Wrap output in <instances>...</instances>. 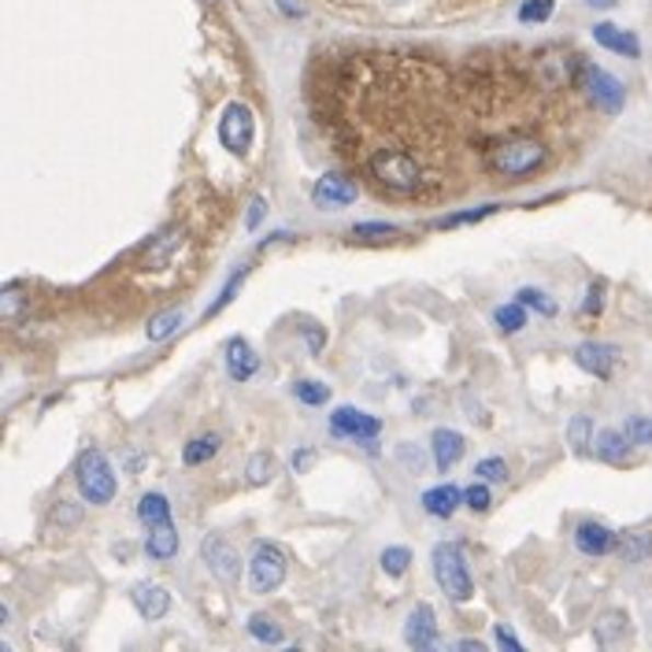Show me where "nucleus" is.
Listing matches in <instances>:
<instances>
[{
	"mask_svg": "<svg viewBox=\"0 0 652 652\" xmlns=\"http://www.w3.org/2000/svg\"><path fill=\"white\" fill-rule=\"evenodd\" d=\"M216 453H219V437L216 434L193 437L186 449H182V464H186V467H201V464H208Z\"/></svg>",
	"mask_w": 652,
	"mask_h": 652,
	"instance_id": "nucleus-23",
	"label": "nucleus"
},
{
	"mask_svg": "<svg viewBox=\"0 0 652 652\" xmlns=\"http://www.w3.org/2000/svg\"><path fill=\"white\" fill-rule=\"evenodd\" d=\"M593 42H597L600 48H608V53H616V56H627V60H638L641 56V42L630 31H622V26L616 23H597L593 26Z\"/></svg>",
	"mask_w": 652,
	"mask_h": 652,
	"instance_id": "nucleus-13",
	"label": "nucleus"
},
{
	"mask_svg": "<svg viewBox=\"0 0 652 652\" xmlns=\"http://www.w3.org/2000/svg\"><path fill=\"white\" fill-rule=\"evenodd\" d=\"M501 204H485V208H474V211H456V216H449V219H437V227H464V222H479V219H485V216H493Z\"/></svg>",
	"mask_w": 652,
	"mask_h": 652,
	"instance_id": "nucleus-38",
	"label": "nucleus"
},
{
	"mask_svg": "<svg viewBox=\"0 0 652 652\" xmlns=\"http://www.w3.org/2000/svg\"><path fill=\"white\" fill-rule=\"evenodd\" d=\"M311 460H316V453H311V449L297 453V456H294V471H297V474H305L308 467H311Z\"/></svg>",
	"mask_w": 652,
	"mask_h": 652,
	"instance_id": "nucleus-49",
	"label": "nucleus"
},
{
	"mask_svg": "<svg viewBox=\"0 0 652 652\" xmlns=\"http://www.w3.org/2000/svg\"><path fill=\"white\" fill-rule=\"evenodd\" d=\"M404 641L412 649H434L437 645V619H434V608L431 605H420L408 616V627H404Z\"/></svg>",
	"mask_w": 652,
	"mask_h": 652,
	"instance_id": "nucleus-14",
	"label": "nucleus"
},
{
	"mask_svg": "<svg viewBox=\"0 0 652 652\" xmlns=\"http://www.w3.org/2000/svg\"><path fill=\"white\" fill-rule=\"evenodd\" d=\"M460 504H464V490H456V485H434V490L423 493V508L434 519H449Z\"/></svg>",
	"mask_w": 652,
	"mask_h": 652,
	"instance_id": "nucleus-19",
	"label": "nucleus"
},
{
	"mask_svg": "<svg viewBox=\"0 0 652 652\" xmlns=\"http://www.w3.org/2000/svg\"><path fill=\"white\" fill-rule=\"evenodd\" d=\"M356 182L345 179V174H323L311 186V201H316V208H345V204L356 201Z\"/></svg>",
	"mask_w": 652,
	"mask_h": 652,
	"instance_id": "nucleus-11",
	"label": "nucleus"
},
{
	"mask_svg": "<svg viewBox=\"0 0 652 652\" xmlns=\"http://www.w3.org/2000/svg\"><path fill=\"white\" fill-rule=\"evenodd\" d=\"M431 449H434V464L442 467V471H449V467L460 464L467 442H464V434H456V431H449V426H442V431H434V437H431Z\"/></svg>",
	"mask_w": 652,
	"mask_h": 652,
	"instance_id": "nucleus-18",
	"label": "nucleus"
},
{
	"mask_svg": "<svg viewBox=\"0 0 652 652\" xmlns=\"http://www.w3.org/2000/svg\"><path fill=\"white\" fill-rule=\"evenodd\" d=\"M519 305L534 308L538 316H557V300H549V294H541V289H519Z\"/></svg>",
	"mask_w": 652,
	"mask_h": 652,
	"instance_id": "nucleus-33",
	"label": "nucleus"
},
{
	"mask_svg": "<svg viewBox=\"0 0 652 652\" xmlns=\"http://www.w3.org/2000/svg\"><path fill=\"white\" fill-rule=\"evenodd\" d=\"M305 342H308L311 353H323V342H327V338H323V330H319V327H305Z\"/></svg>",
	"mask_w": 652,
	"mask_h": 652,
	"instance_id": "nucleus-48",
	"label": "nucleus"
},
{
	"mask_svg": "<svg viewBox=\"0 0 652 652\" xmlns=\"http://www.w3.org/2000/svg\"><path fill=\"white\" fill-rule=\"evenodd\" d=\"M605 308V282H590L586 300H582V316H597Z\"/></svg>",
	"mask_w": 652,
	"mask_h": 652,
	"instance_id": "nucleus-41",
	"label": "nucleus"
},
{
	"mask_svg": "<svg viewBox=\"0 0 652 652\" xmlns=\"http://www.w3.org/2000/svg\"><path fill=\"white\" fill-rule=\"evenodd\" d=\"M330 431L338 437H353V442H375V437L382 434V420L359 412V408H338V412L330 415Z\"/></svg>",
	"mask_w": 652,
	"mask_h": 652,
	"instance_id": "nucleus-10",
	"label": "nucleus"
},
{
	"mask_svg": "<svg viewBox=\"0 0 652 652\" xmlns=\"http://www.w3.org/2000/svg\"><path fill=\"white\" fill-rule=\"evenodd\" d=\"M252 138H256V119H252L249 104H230L219 119V141L227 145L230 152H249Z\"/></svg>",
	"mask_w": 652,
	"mask_h": 652,
	"instance_id": "nucleus-8",
	"label": "nucleus"
},
{
	"mask_svg": "<svg viewBox=\"0 0 652 652\" xmlns=\"http://www.w3.org/2000/svg\"><path fill=\"white\" fill-rule=\"evenodd\" d=\"M575 545L586 557H608V552L616 549V534H611L605 523H579Z\"/></svg>",
	"mask_w": 652,
	"mask_h": 652,
	"instance_id": "nucleus-17",
	"label": "nucleus"
},
{
	"mask_svg": "<svg viewBox=\"0 0 652 652\" xmlns=\"http://www.w3.org/2000/svg\"><path fill=\"white\" fill-rule=\"evenodd\" d=\"M568 442L575 453H586L593 445V420L590 415H575V420L568 423Z\"/></svg>",
	"mask_w": 652,
	"mask_h": 652,
	"instance_id": "nucleus-28",
	"label": "nucleus"
},
{
	"mask_svg": "<svg viewBox=\"0 0 652 652\" xmlns=\"http://www.w3.org/2000/svg\"><path fill=\"white\" fill-rule=\"evenodd\" d=\"M464 504H467V508H471V512H485V508H490V504H493L490 490H485V482H482V479L464 493Z\"/></svg>",
	"mask_w": 652,
	"mask_h": 652,
	"instance_id": "nucleus-39",
	"label": "nucleus"
},
{
	"mask_svg": "<svg viewBox=\"0 0 652 652\" xmlns=\"http://www.w3.org/2000/svg\"><path fill=\"white\" fill-rule=\"evenodd\" d=\"M371 174L378 179V186L393 193V197H415V193L423 190L420 160L401 149H378L371 156Z\"/></svg>",
	"mask_w": 652,
	"mask_h": 652,
	"instance_id": "nucleus-1",
	"label": "nucleus"
},
{
	"mask_svg": "<svg viewBox=\"0 0 652 652\" xmlns=\"http://www.w3.org/2000/svg\"><path fill=\"white\" fill-rule=\"evenodd\" d=\"M434 579L437 586L445 590V597L456 600V605H464V600H471V571H467V557H464V545L456 541H445L434 549Z\"/></svg>",
	"mask_w": 652,
	"mask_h": 652,
	"instance_id": "nucleus-3",
	"label": "nucleus"
},
{
	"mask_svg": "<svg viewBox=\"0 0 652 652\" xmlns=\"http://www.w3.org/2000/svg\"><path fill=\"white\" fill-rule=\"evenodd\" d=\"M138 519L145 527H160V523H171V504L163 493H145L138 501Z\"/></svg>",
	"mask_w": 652,
	"mask_h": 652,
	"instance_id": "nucleus-22",
	"label": "nucleus"
},
{
	"mask_svg": "<svg viewBox=\"0 0 652 652\" xmlns=\"http://www.w3.org/2000/svg\"><path fill=\"white\" fill-rule=\"evenodd\" d=\"M130 600L149 622L163 619V616H168V608H171V593L163 586H152V582H138V586L130 590Z\"/></svg>",
	"mask_w": 652,
	"mask_h": 652,
	"instance_id": "nucleus-15",
	"label": "nucleus"
},
{
	"mask_svg": "<svg viewBox=\"0 0 652 652\" xmlns=\"http://www.w3.org/2000/svg\"><path fill=\"white\" fill-rule=\"evenodd\" d=\"M145 552L152 560H171L179 552V530L174 523H160V527H149V538H145Z\"/></svg>",
	"mask_w": 652,
	"mask_h": 652,
	"instance_id": "nucleus-20",
	"label": "nucleus"
},
{
	"mask_svg": "<svg viewBox=\"0 0 652 652\" xmlns=\"http://www.w3.org/2000/svg\"><path fill=\"white\" fill-rule=\"evenodd\" d=\"M294 393H297V401H305V404H327L330 401V386L323 382H311V378H305V382H297L294 386Z\"/></svg>",
	"mask_w": 652,
	"mask_h": 652,
	"instance_id": "nucleus-31",
	"label": "nucleus"
},
{
	"mask_svg": "<svg viewBox=\"0 0 652 652\" xmlns=\"http://www.w3.org/2000/svg\"><path fill=\"white\" fill-rule=\"evenodd\" d=\"M249 634L256 638V641H267V645H282V641H286L282 627H278L275 619H267V616H252L249 619Z\"/></svg>",
	"mask_w": 652,
	"mask_h": 652,
	"instance_id": "nucleus-29",
	"label": "nucleus"
},
{
	"mask_svg": "<svg viewBox=\"0 0 652 652\" xmlns=\"http://www.w3.org/2000/svg\"><path fill=\"white\" fill-rule=\"evenodd\" d=\"M630 437L627 431H600L597 434V442H593V453L600 456V460H608V464H622L627 460V453H630Z\"/></svg>",
	"mask_w": 652,
	"mask_h": 652,
	"instance_id": "nucleus-21",
	"label": "nucleus"
},
{
	"mask_svg": "<svg viewBox=\"0 0 652 652\" xmlns=\"http://www.w3.org/2000/svg\"><path fill=\"white\" fill-rule=\"evenodd\" d=\"M408 563H412V552L404 549V545H389V549L382 552V571L386 575H404L408 571Z\"/></svg>",
	"mask_w": 652,
	"mask_h": 652,
	"instance_id": "nucleus-30",
	"label": "nucleus"
},
{
	"mask_svg": "<svg viewBox=\"0 0 652 652\" xmlns=\"http://www.w3.org/2000/svg\"><path fill=\"white\" fill-rule=\"evenodd\" d=\"M493 319H497L501 334H519L523 327H527V305H519V300H512V305H501L493 311Z\"/></svg>",
	"mask_w": 652,
	"mask_h": 652,
	"instance_id": "nucleus-25",
	"label": "nucleus"
},
{
	"mask_svg": "<svg viewBox=\"0 0 652 652\" xmlns=\"http://www.w3.org/2000/svg\"><path fill=\"white\" fill-rule=\"evenodd\" d=\"M474 474H479L482 482H504L508 479V464H504L501 456H485V460H479V467H474Z\"/></svg>",
	"mask_w": 652,
	"mask_h": 652,
	"instance_id": "nucleus-34",
	"label": "nucleus"
},
{
	"mask_svg": "<svg viewBox=\"0 0 652 652\" xmlns=\"http://www.w3.org/2000/svg\"><path fill=\"white\" fill-rule=\"evenodd\" d=\"M264 216H267V201H264V197H256V201H252V204H249V216H245V227H249V230H256V227H260V222H264Z\"/></svg>",
	"mask_w": 652,
	"mask_h": 652,
	"instance_id": "nucleus-46",
	"label": "nucleus"
},
{
	"mask_svg": "<svg viewBox=\"0 0 652 652\" xmlns=\"http://www.w3.org/2000/svg\"><path fill=\"white\" fill-rule=\"evenodd\" d=\"M249 482L252 485H264L267 479H271V474H275V460H271V456L267 453H256V456H252V460H249Z\"/></svg>",
	"mask_w": 652,
	"mask_h": 652,
	"instance_id": "nucleus-35",
	"label": "nucleus"
},
{
	"mask_svg": "<svg viewBox=\"0 0 652 652\" xmlns=\"http://www.w3.org/2000/svg\"><path fill=\"white\" fill-rule=\"evenodd\" d=\"M575 364L582 371H590L593 378H611V371H616L619 364V348L605 342H582L575 348Z\"/></svg>",
	"mask_w": 652,
	"mask_h": 652,
	"instance_id": "nucleus-12",
	"label": "nucleus"
},
{
	"mask_svg": "<svg viewBox=\"0 0 652 652\" xmlns=\"http://www.w3.org/2000/svg\"><path fill=\"white\" fill-rule=\"evenodd\" d=\"M590 8H597V12H608V8H616L619 0H586Z\"/></svg>",
	"mask_w": 652,
	"mask_h": 652,
	"instance_id": "nucleus-50",
	"label": "nucleus"
},
{
	"mask_svg": "<svg viewBox=\"0 0 652 652\" xmlns=\"http://www.w3.org/2000/svg\"><path fill=\"white\" fill-rule=\"evenodd\" d=\"M208 4H216V0H208Z\"/></svg>",
	"mask_w": 652,
	"mask_h": 652,
	"instance_id": "nucleus-52",
	"label": "nucleus"
},
{
	"mask_svg": "<svg viewBox=\"0 0 652 652\" xmlns=\"http://www.w3.org/2000/svg\"><path fill=\"white\" fill-rule=\"evenodd\" d=\"M241 282H245V271H238V275H233V278L227 282V289H222V294H219V300H216V305H211V308H208V316H219V311H222V308H227V305H230V300H233V294H238V289H241Z\"/></svg>",
	"mask_w": 652,
	"mask_h": 652,
	"instance_id": "nucleus-43",
	"label": "nucleus"
},
{
	"mask_svg": "<svg viewBox=\"0 0 652 652\" xmlns=\"http://www.w3.org/2000/svg\"><path fill=\"white\" fill-rule=\"evenodd\" d=\"M256 367H260V356L252 353V345L245 338H230L227 342V375L233 382H249V378L256 375Z\"/></svg>",
	"mask_w": 652,
	"mask_h": 652,
	"instance_id": "nucleus-16",
	"label": "nucleus"
},
{
	"mask_svg": "<svg viewBox=\"0 0 652 652\" xmlns=\"http://www.w3.org/2000/svg\"><path fill=\"white\" fill-rule=\"evenodd\" d=\"M579 85L586 90V96L593 101V108H600L605 115H619L622 104H627V90H622V82L616 75H608L605 67H597V64H582Z\"/></svg>",
	"mask_w": 652,
	"mask_h": 652,
	"instance_id": "nucleus-5",
	"label": "nucleus"
},
{
	"mask_svg": "<svg viewBox=\"0 0 652 652\" xmlns=\"http://www.w3.org/2000/svg\"><path fill=\"white\" fill-rule=\"evenodd\" d=\"M286 582V552L271 541H260L249 560V586L252 593H271Z\"/></svg>",
	"mask_w": 652,
	"mask_h": 652,
	"instance_id": "nucleus-6",
	"label": "nucleus"
},
{
	"mask_svg": "<svg viewBox=\"0 0 652 652\" xmlns=\"http://www.w3.org/2000/svg\"><path fill=\"white\" fill-rule=\"evenodd\" d=\"M179 327H182V311H179V308H168V311H160V316L149 319L145 334H149V342H168V338H171Z\"/></svg>",
	"mask_w": 652,
	"mask_h": 652,
	"instance_id": "nucleus-24",
	"label": "nucleus"
},
{
	"mask_svg": "<svg viewBox=\"0 0 652 652\" xmlns=\"http://www.w3.org/2000/svg\"><path fill=\"white\" fill-rule=\"evenodd\" d=\"M19 308H23V297H19V286L12 282V286L4 289V297H0V316H4L8 323H12V319L19 316Z\"/></svg>",
	"mask_w": 652,
	"mask_h": 652,
	"instance_id": "nucleus-42",
	"label": "nucleus"
},
{
	"mask_svg": "<svg viewBox=\"0 0 652 652\" xmlns=\"http://www.w3.org/2000/svg\"><path fill=\"white\" fill-rule=\"evenodd\" d=\"M456 649H474V652H479V649H482V641H471V638H464V641H456Z\"/></svg>",
	"mask_w": 652,
	"mask_h": 652,
	"instance_id": "nucleus-51",
	"label": "nucleus"
},
{
	"mask_svg": "<svg viewBox=\"0 0 652 652\" xmlns=\"http://www.w3.org/2000/svg\"><path fill=\"white\" fill-rule=\"evenodd\" d=\"M582 60L571 53H560V48H549L534 60V78H538L541 90H568L571 82H579Z\"/></svg>",
	"mask_w": 652,
	"mask_h": 652,
	"instance_id": "nucleus-7",
	"label": "nucleus"
},
{
	"mask_svg": "<svg viewBox=\"0 0 652 652\" xmlns=\"http://www.w3.org/2000/svg\"><path fill=\"white\" fill-rule=\"evenodd\" d=\"M552 0H527V4L519 8V23H545V19L552 15Z\"/></svg>",
	"mask_w": 652,
	"mask_h": 652,
	"instance_id": "nucleus-37",
	"label": "nucleus"
},
{
	"mask_svg": "<svg viewBox=\"0 0 652 652\" xmlns=\"http://www.w3.org/2000/svg\"><path fill=\"white\" fill-rule=\"evenodd\" d=\"M622 630H627V616L608 611V616H600V622H597V641H600V645H611L616 634H622Z\"/></svg>",
	"mask_w": 652,
	"mask_h": 652,
	"instance_id": "nucleus-32",
	"label": "nucleus"
},
{
	"mask_svg": "<svg viewBox=\"0 0 652 652\" xmlns=\"http://www.w3.org/2000/svg\"><path fill=\"white\" fill-rule=\"evenodd\" d=\"M201 557L208 563V571L216 575L222 586H233L241 579V557L227 538H204Z\"/></svg>",
	"mask_w": 652,
	"mask_h": 652,
	"instance_id": "nucleus-9",
	"label": "nucleus"
},
{
	"mask_svg": "<svg viewBox=\"0 0 652 652\" xmlns=\"http://www.w3.org/2000/svg\"><path fill=\"white\" fill-rule=\"evenodd\" d=\"M493 641H497L501 649H512V652H523V641L512 634V627H504V622H497V630H493Z\"/></svg>",
	"mask_w": 652,
	"mask_h": 652,
	"instance_id": "nucleus-45",
	"label": "nucleus"
},
{
	"mask_svg": "<svg viewBox=\"0 0 652 652\" xmlns=\"http://www.w3.org/2000/svg\"><path fill=\"white\" fill-rule=\"evenodd\" d=\"M393 222H356L353 227V238H393Z\"/></svg>",
	"mask_w": 652,
	"mask_h": 652,
	"instance_id": "nucleus-40",
	"label": "nucleus"
},
{
	"mask_svg": "<svg viewBox=\"0 0 652 652\" xmlns=\"http://www.w3.org/2000/svg\"><path fill=\"white\" fill-rule=\"evenodd\" d=\"M78 519H82V512H78L71 501H60L53 508V523H64V527H71V523H78Z\"/></svg>",
	"mask_w": 652,
	"mask_h": 652,
	"instance_id": "nucleus-44",
	"label": "nucleus"
},
{
	"mask_svg": "<svg viewBox=\"0 0 652 652\" xmlns=\"http://www.w3.org/2000/svg\"><path fill=\"white\" fill-rule=\"evenodd\" d=\"M627 437L634 445H652V415H634V420H627Z\"/></svg>",
	"mask_w": 652,
	"mask_h": 652,
	"instance_id": "nucleus-36",
	"label": "nucleus"
},
{
	"mask_svg": "<svg viewBox=\"0 0 652 652\" xmlns=\"http://www.w3.org/2000/svg\"><path fill=\"white\" fill-rule=\"evenodd\" d=\"M75 482L90 504H108L115 497V471H112L108 456H104L101 449H85L82 456H78Z\"/></svg>",
	"mask_w": 652,
	"mask_h": 652,
	"instance_id": "nucleus-4",
	"label": "nucleus"
},
{
	"mask_svg": "<svg viewBox=\"0 0 652 652\" xmlns=\"http://www.w3.org/2000/svg\"><path fill=\"white\" fill-rule=\"evenodd\" d=\"M545 156H549V149H545L541 141H534V138H508V141H497L490 149V168L501 174V179H523V174H530V171H538L541 163H545Z\"/></svg>",
	"mask_w": 652,
	"mask_h": 652,
	"instance_id": "nucleus-2",
	"label": "nucleus"
},
{
	"mask_svg": "<svg viewBox=\"0 0 652 652\" xmlns=\"http://www.w3.org/2000/svg\"><path fill=\"white\" fill-rule=\"evenodd\" d=\"M179 245H182V230H168V233H160V238H156L149 249H145V260H149L152 267H160Z\"/></svg>",
	"mask_w": 652,
	"mask_h": 652,
	"instance_id": "nucleus-27",
	"label": "nucleus"
},
{
	"mask_svg": "<svg viewBox=\"0 0 652 652\" xmlns=\"http://www.w3.org/2000/svg\"><path fill=\"white\" fill-rule=\"evenodd\" d=\"M622 563H641L652 557V534H627L619 545Z\"/></svg>",
	"mask_w": 652,
	"mask_h": 652,
	"instance_id": "nucleus-26",
	"label": "nucleus"
},
{
	"mask_svg": "<svg viewBox=\"0 0 652 652\" xmlns=\"http://www.w3.org/2000/svg\"><path fill=\"white\" fill-rule=\"evenodd\" d=\"M397 456H401V464L412 467V471H420V467H423V453L420 449L412 453V445H401V453H397Z\"/></svg>",
	"mask_w": 652,
	"mask_h": 652,
	"instance_id": "nucleus-47",
	"label": "nucleus"
}]
</instances>
